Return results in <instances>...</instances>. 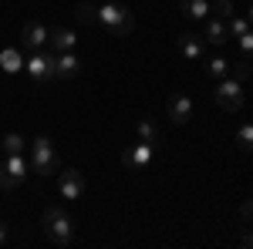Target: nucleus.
I'll use <instances>...</instances> for the list:
<instances>
[{
  "label": "nucleus",
  "instance_id": "f257e3e1",
  "mask_svg": "<svg viewBox=\"0 0 253 249\" xmlns=\"http://www.w3.org/2000/svg\"><path fill=\"white\" fill-rule=\"evenodd\" d=\"M41 226H44V236L51 243H58V246H68L75 239V222L61 206H47L44 215H41Z\"/></svg>",
  "mask_w": 253,
  "mask_h": 249
},
{
  "label": "nucleus",
  "instance_id": "f03ea898",
  "mask_svg": "<svg viewBox=\"0 0 253 249\" xmlns=\"http://www.w3.org/2000/svg\"><path fill=\"white\" fill-rule=\"evenodd\" d=\"M27 162H31V172L34 175H54L58 172V152H54V142L47 138V135H38L34 142H31V155H27Z\"/></svg>",
  "mask_w": 253,
  "mask_h": 249
},
{
  "label": "nucleus",
  "instance_id": "7ed1b4c3",
  "mask_svg": "<svg viewBox=\"0 0 253 249\" xmlns=\"http://www.w3.org/2000/svg\"><path fill=\"white\" fill-rule=\"evenodd\" d=\"M98 27H105L108 34H132L135 20H132V10L125 3H101L98 7Z\"/></svg>",
  "mask_w": 253,
  "mask_h": 249
},
{
  "label": "nucleus",
  "instance_id": "20e7f679",
  "mask_svg": "<svg viewBox=\"0 0 253 249\" xmlns=\"http://www.w3.org/2000/svg\"><path fill=\"white\" fill-rule=\"evenodd\" d=\"M216 105L223 108V111H240L243 108V77H236V74H226V77H219L216 81Z\"/></svg>",
  "mask_w": 253,
  "mask_h": 249
},
{
  "label": "nucleus",
  "instance_id": "39448f33",
  "mask_svg": "<svg viewBox=\"0 0 253 249\" xmlns=\"http://www.w3.org/2000/svg\"><path fill=\"white\" fill-rule=\"evenodd\" d=\"M24 71L34 84H47L54 77V51L51 47H41V51H31L27 61H24Z\"/></svg>",
  "mask_w": 253,
  "mask_h": 249
},
{
  "label": "nucleus",
  "instance_id": "423d86ee",
  "mask_svg": "<svg viewBox=\"0 0 253 249\" xmlns=\"http://www.w3.org/2000/svg\"><path fill=\"white\" fill-rule=\"evenodd\" d=\"M152 155H156V145H149V142H135V145H128V148L122 152V165L132 169V172H138V169H145V165L152 162Z\"/></svg>",
  "mask_w": 253,
  "mask_h": 249
},
{
  "label": "nucleus",
  "instance_id": "0eeeda50",
  "mask_svg": "<svg viewBox=\"0 0 253 249\" xmlns=\"http://www.w3.org/2000/svg\"><path fill=\"white\" fill-rule=\"evenodd\" d=\"M81 192H84V178H81L78 169H64L58 178V195L64 199V202H78Z\"/></svg>",
  "mask_w": 253,
  "mask_h": 249
},
{
  "label": "nucleus",
  "instance_id": "6e6552de",
  "mask_svg": "<svg viewBox=\"0 0 253 249\" xmlns=\"http://www.w3.org/2000/svg\"><path fill=\"white\" fill-rule=\"evenodd\" d=\"M47 37H51V27L47 24H41V20H27L24 24V44H27V51L47 47Z\"/></svg>",
  "mask_w": 253,
  "mask_h": 249
},
{
  "label": "nucleus",
  "instance_id": "1a4fd4ad",
  "mask_svg": "<svg viewBox=\"0 0 253 249\" xmlns=\"http://www.w3.org/2000/svg\"><path fill=\"white\" fill-rule=\"evenodd\" d=\"M81 74V58L75 51H64V54H54V77L61 81H71V77Z\"/></svg>",
  "mask_w": 253,
  "mask_h": 249
},
{
  "label": "nucleus",
  "instance_id": "9d476101",
  "mask_svg": "<svg viewBox=\"0 0 253 249\" xmlns=\"http://www.w3.org/2000/svg\"><path fill=\"white\" fill-rule=\"evenodd\" d=\"M175 47H179V54L186 61H203V54H206V47H203V37L199 34H179L175 37Z\"/></svg>",
  "mask_w": 253,
  "mask_h": 249
},
{
  "label": "nucleus",
  "instance_id": "9b49d317",
  "mask_svg": "<svg viewBox=\"0 0 253 249\" xmlns=\"http://www.w3.org/2000/svg\"><path fill=\"white\" fill-rule=\"evenodd\" d=\"M47 47H51L54 54L75 51V47H78V34H75L71 27H54V31H51V37H47Z\"/></svg>",
  "mask_w": 253,
  "mask_h": 249
},
{
  "label": "nucleus",
  "instance_id": "f8f14e48",
  "mask_svg": "<svg viewBox=\"0 0 253 249\" xmlns=\"http://www.w3.org/2000/svg\"><path fill=\"white\" fill-rule=\"evenodd\" d=\"M193 115V98L189 95H172L169 98V121L172 125H186Z\"/></svg>",
  "mask_w": 253,
  "mask_h": 249
},
{
  "label": "nucleus",
  "instance_id": "ddd939ff",
  "mask_svg": "<svg viewBox=\"0 0 253 249\" xmlns=\"http://www.w3.org/2000/svg\"><path fill=\"white\" fill-rule=\"evenodd\" d=\"M203 40H210V44H226L230 40V27H226V20L223 17H206V27H203Z\"/></svg>",
  "mask_w": 253,
  "mask_h": 249
},
{
  "label": "nucleus",
  "instance_id": "4468645a",
  "mask_svg": "<svg viewBox=\"0 0 253 249\" xmlns=\"http://www.w3.org/2000/svg\"><path fill=\"white\" fill-rule=\"evenodd\" d=\"M179 10H182V17H189V20H206L210 10H213V3L210 0H179Z\"/></svg>",
  "mask_w": 253,
  "mask_h": 249
},
{
  "label": "nucleus",
  "instance_id": "2eb2a0df",
  "mask_svg": "<svg viewBox=\"0 0 253 249\" xmlns=\"http://www.w3.org/2000/svg\"><path fill=\"white\" fill-rule=\"evenodd\" d=\"M0 165L14 175L17 182H24V175H27V169H31V162H27V155H24V152H20V155H3V158H0Z\"/></svg>",
  "mask_w": 253,
  "mask_h": 249
},
{
  "label": "nucleus",
  "instance_id": "dca6fc26",
  "mask_svg": "<svg viewBox=\"0 0 253 249\" xmlns=\"http://www.w3.org/2000/svg\"><path fill=\"white\" fill-rule=\"evenodd\" d=\"M24 54H20L17 47H3L0 51V68L7 71V74H17V71H24Z\"/></svg>",
  "mask_w": 253,
  "mask_h": 249
},
{
  "label": "nucleus",
  "instance_id": "f3484780",
  "mask_svg": "<svg viewBox=\"0 0 253 249\" xmlns=\"http://www.w3.org/2000/svg\"><path fill=\"white\" fill-rule=\"evenodd\" d=\"M135 138L138 142H149V145H156L159 142V125L152 121V118H142L135 125Z\"/></svg>",
  "mask_w": 253,
  "mask_h": 249
},
{
  "label": "nucleus",
  "instance_id": "a211bd4d",
  "mask_svg": "<svg viewBox=\"0 0 253 249\" xmlns=\"http://www.w3.org/2000/svg\"><path fill=\"white\" fill-rule=\"evenodd\" d=\"M0 148H3V155H20L24 148H27V138H24V135H17V132H10V135H3Z\"/></svg>",
  "mask_w": 253,
  "mask_h": 249
},
{
  "label": "nucleus",
  "instance_id": "6ab92c4d",
  "mask_svg": "<svg viewBox=\"0 0 253 249\" xmlns=\"http://www.w3.org/2000/svg\"><path fill=\"white\" fill-rule=\"evenodd\" d=\"M75 14H78L81 24H95V20H98V7H95V3H88V0H81L78 7H75Z\"/></svg>",
  "mask_w": 253,
  "mask_h": 249
},
{
  "label": "nucleus",
  "instance_id": "aec40b11",
  "mask_svg": "<svg viewBox=\"0 0 253 249\" xmlns=\"http://www.w3.org/2000/svg\"><path fill=\"white\" fill-rule=\"evenodd\" d=\"M206 74L216 77V81H219V77H226V74H230V61H226V58H213L210 64H206Z\"/></svg>",
  "mask_w": 253,
  "mask_h": 249
},
{
  "label": "nucleus",
  "instance_id": "412c9836",
  "mask_svg": "<svg viewBox=\"0 0 253 249\" xmlns=\"http://www.w3.org/2000/svg\"><path fill=\"white\" fill-rule=\"evenodd\" d=\"M236 145L243 152H253V125H240L236 128Z\"/></svg>",
  "mask_w": 253,
  "mask_h": 249
},
{
  "label": "nucleus",
  "instance_id": "4be33fe9",
  "mask_svg": "<svg viewBox=\"0 0 253 249\" xmlns=\"http://www.w3.org/2000/svg\"><path fill=\"white\" fill-rule=\"evenodd\" d=\"M226 27H230V37H240V34H247V31H250L253 24L247 17H236V14H233V17L226 20Z\"/></svg>",
  "mask_w": 253,
  "mask_h": 249
},
{
  "label": "nucleus",
  "instance_id": "5701e85b",
  "mask_svg": "<svg viewBox=\"0 0 253 249\" xmlns=\"http://www.w3.org/2000/svg\"><path fill=\"white\" fill-rule=\"evenodd\" d=\"M236 40H240V54H243V58H250V61H253V27H250V31H247V34H240V37H236Z\"/></svg>",
  "mask_w": 253,
  "mask_h": 249
},
{
  "label": "nucleus",
  "instance_id": "b1692460",
  "mask_svg": "<svg viewBox=\"0 0 253 249\" xmlns=\"http://www.w3.org/2000/svg\"><path fill=\"white\" fill-rule=\"evenodd\" d=\"M213 10H216V17H223V20H230V17L236 14V10H233V3H230V0H216V3H213Z\"/></svg>",
  "mask_w": 253,
  "mask_h": 249
},
{
  "label": "nucleus",
  "instance_id": "393cba45",
  "mask_svg": "<svg viewBox=\"0 0 253 249\" xmlns=\"http://www.w3.org/2000/svg\"><path fill=\"white\" fill-rule=\"evenodd\" d=\"M17 185H20V182H17V178H14L10 172H7L3 165H0V189H7V192H10V189H17Z\"/></svg>",
  "mask_w": 253,
  "mask_h": 249
},
{
  "label": "nucleus",
  "instance_id": "a878e982",
  "mask_svg": "<svg viewBox=\"0 0 253 249\" xmlns=\"http://www.w3.org/2000/svg\"><path fill=\"white\" fill-rule=\"evenodd\" d=\"M240 219H243V222H253V199H247V202L240 206Z\"/></svg>",
  "mask_w": 253,
  "mask_h": 249
},
{
  "label": "nucleus",
  "instance_id": "bb28decb",
  "mask_svg": "<svg viewBox=\"0 0 253 249\" xmlns=\"http://www.w3.org/2000/svg\"><path fill=\"white\" fill-rule=\"evenodd\" d=\"M240 246H247V249H253V232L247 229L243 236H240Z\"/></svg>",
  "mask_w": 253,
  "mask_h": 249
},
{
  "label": "nucleus",
  "instance_id": "cd10ccee",
  "mask_svg": "<svg viewBox=\"0 0 253 249\" xmlns=\"http://www.w3.org/2000/svg\"><path fill=\"white\" fill-rule=\"evenodd\" d=\"M3 239H7V226L0 222V243H3Z\"/></svg>",
  "mask_w": 253,
  "mask_h": 249
},
{
  "label": "nucleus",
  "instance_id": "c85d7f7f",
  "mask_svg": "<svg viewBox=\"0 0 253 249\" xmlns=\"http://www.w3.org/2000/svg\"><path fill=\"white\" fill-rule=\"evenodd\" d=\"M247 20H250V24H253V3H250V14H247Z\"/></svg>",
  "mask_w": 253,
  "mask_h": 249
}]
</instances>
